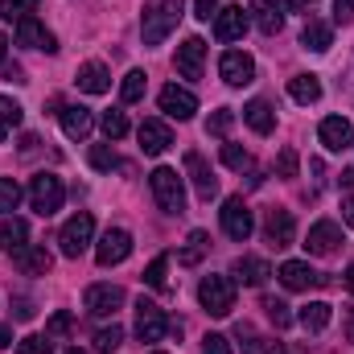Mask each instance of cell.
Listing matches in <instances>:
<instances>
[{"mask_svg":"<svg viewBox=\"0 0 354 354\" xmlns=\"http://www.w3.org/2000/svg\"><path fill=\"white\" fill-rule=\"evenodd\" d=\"M149 185H153V198H157V206L165 214H181L185 210V181H181L177 169H169V165L153 169L149 174Z\"/></svg>","mask_w":354,"mask_h":354,"instance_id":"3957f363","label":"cell"},{"mask_svg":"<svg viewBox=\"0 0 354 354\" xmlns=\"http://www.w3.org/2000/svg\"><path fill=\"white\" fill-rule=\"evenodd\" d=\"M231 276H235L239 284H252V288H260L268 276H272V268H268V260H260V256H243V260H235Z\"/></svg>","mask_w":354,"mask_h":354,"instance_id":"484cf974","label":"cell"},{"mask_svg":"<svg viewBox=\"0 0 354 354\" xmlns=\"http://www.w3.org/2000/svg\"><path fill=\"white\" fill-rule=\"evenodd\" d=\"M194 17L198 21H210V17H218V4L214 0H194Z\"/></svg>","mask_w":354,"mask_h":354,"instance_id":"c3c4849f","label":"cell"},{"mask_svg":"<svg viewBox=\"0 0 354 354\" xmlns=\"http://www.w3.org/2000/svg\"><path fill=\"white\" fill-rule=\"evenodd\" d=\"M153 354H165V351H153Z\"/></svg>","mask_w":354,"mask_h":354,"instance_id":"91938a15","label":"cell"},{"mask_svg":"<svg viewBox=\"0 0 354 354\" xmlns=\"http://www.w3.org/2000/svg\"><path fill=\"white\" fill-rule=\"evenodd\" d=\"M91 239H95V218H91L87 210H79L75 218H66V227H62V235H58V248H62L66 260H79L91 248Z\"/></svg>","mask_w":354,"mask_h":354,"instance_id":"5b68a950","label":"cell"},{"mask_svg":"<svg viewBox=\"0 0 354 354\" xmlns=\"http://www.w3.org/2000/svg\"><path fill=\"white\" fill-rule=\"evenodd\" d=\"M165 272H169V260L157 256L153 264L145 268V284H149V288H165Z\"/></svg>","mask_w":354,"mask_h":354,"instance_id":"60d3db41","label":"cell"},{"mask_svg":"<svg viewBox=\"0 0 354 354\" xmlns=\"http://www.w3.org/2000/svg\"><path fill=\"white\" fill-rule=\"evenodd\" d=\"M248 12L239 8V4H227V8H218V17H214V37L218 41H239L243 33H248Z\"/></svg>","mask_w":354,"mask_h":354,"instance_id":"2e32d148","label":"cell"},{"mask_svg":"<svg viewBox=\"0 0 354 354\" xmlns=\"http://www.w3.org/2000/svg\"><path fill=\"white\" fill-rule=\"evenodd\" d=\"M145 87H149L145 71H128L124 83H120V99H124V103H140V99H145Z\"/></svg>","mask_w":354,"mask_h":354,"instance_id":"4dcf8cb0","label":"cell"},{"mask_svg":"<svg viewBox=\"0 0 354 354\" xmlns=\"http://www.w3.org/2000/svg\"><path fill=\"white\" fill-rule=\"evenodd\" d=\"M17 354H54V346H50V338L29 334V338H21V342H17Z\"/></svg>","mask_w":354,"mask_h":354,"instance_id":"7bdbcfd3","label":"cell"},{"mask_svg":"<svg viewBox=\"0 0 354 354\" xmlns=\"http://www.w3.org/2000/svg\"><path fill=\"white\" fill-rule=\"evenodd\" d=\"M235 334H239V338H248L243 346H248L252 354H288L280 342H272V338H256V330H252V326H239Z\"/></svg>","mask_w":354,"mask_h":354,"instance_id":"1f68e13d","label":"cell"},{"mask_svg":"<svg viewBox=\"0 0 354 354\" xmlns=\"http://www.w3.org/2000/svg\"><path fill=\"white\" fill-rule=\"evenodd\" d=\"M165 334H169V317H165V309L140 297V301H136V338H140V342H161Z\"/></svg>","mask_w":354,"mask_h":354,"instance_id":"ba28073f","label":"cell"},{"mask_svg":"<svg viewBox=\"0 0 354 354\" xmlns=\"http://www.w3.org/2000/svg\"><path fill=\"white\" fill-rule=\"evenodd\" d=\"M218 75H223L227 87H248V83L256 79V58L243 54V50H227V54L218 58Z\"/></svg>","mask_w":354,"mask_h":354,"instance_id":"9c48e42d","label":"cell"},{"mask_svg":"<svg viewBox=\"0 0 354 354\" xmlns=\"http://www.w3.org/2000/svg\"><path fill=\"white\" fill-rule=\"evenodd\" d=\"M317 136H322V145H326L330 153H346V149H354V124L342 120V115H326L322 128H317Z\"/></svg>","mask_w":354,"mask_h":354,"instance_id":"5bb4252c","label":"cell"},{"mask_svg":"<svg viewBox=\"0 0 354 354\" xmlns=\"http://www.w3.org/2000/svg\"><path fill=\"white\" fill-rule=\"evenodd\" d=\"M342 280H346V288H351V292H354V264L346 268V276H342Z\"/></svg>","mask_w":354,"mask_h":354,"instance_id":"9f6ffc18","label":"cell"},{"mask_svg":"<svg viewBox=\"0 0 354 354\" xmlns=\"http://www.w3.org/2000/svg\"><path fill=\"white\" fill-rule=\"evenodd\" d=\"M223 165L243 174V169L252 165V153H248V149H239V145H223Z\"/></svg>","mask_w":354,"mask_h":354,"instance_id":"f35d334b","label":"cell"},{"mask_svg":"<svg viewBox=\"0 0 354 354\" xmlns=\"http://www.w3.org/2000/svg\"><path fill=\"white\" fill-rule=\"evenodd\" d=\"M75 83H79V91H87V95H103V91L111 87V71L103 62H83L79 75H75Z\"/></svg>","mask_w":354,"mask_h":354,"instance_id":"d4e9b609","label":"cell"},{"mask_svg":"<svg viewBox=\"0 0 354 354\" xmlns=\"http://www.w3.org/2000/svg\"><path fill=\"white\" fill-rule=\"evenodd\" d=\"M124 305V288L120 284H91L87 297H83V309L91 317H115Z\"/></svg>","mask_w":354,"mask_h":354,"instance_id":"30bf717a","label":"cell"},{"mask_svg":"<svg viewBox=\"0 0 354 354\" xmlns=\"http://www.w3.org/2000/svg\"><path fill=\"white\" fill-rule=\"evenodd\" d=\"M284 4H288V8H292V12H305V8H313V4H317V0H284Z\"/></svg>","mask_w":354,"mask_h":354,"instance_id":"f5cc1de1","label":"cell"},{"mask_svg":"<svg viewBox=\"0 0 354 354\" xmlns=\"http://www.w3.org/2000/svg\"><path fill=\"white\" fill-rule=\"evenodd\" d=\"M58 115H62V132L71 140H87L91 128H95V115H91V107H83V103H66Z\"/></svg>","mask_w":354,"mask_h":354,"instance_id":"ffe728a7","label":"cell"},{"mask_svg":"<svg viewBox=\"0 0 354 354\" xmlns=\"http://www.w3.org/2000/svg\"><path fill=\"white\" fill-rule=\"evenodd\" d=\"M128 256H132V235H128L124 227H107L103 239L95 243V260H99V268H115V264H124Z\"/></svg>","mask_w":354,"mask_h":354,"instance_id":"52a82bcc","label":"cell"},{"mask_svg":"<svg viewBox=\"0 0 354 354\" xmlns=\"http://www.w3.org/2000/svg\"><path fill=\"white\" fill-rule=\"evenodd\" d=\"M334 17L346 25V21H354V0H334Z\"/></svg>","mask_w":354,"mask_h":354,"instance_id":"f907efd6","label":"cell"},{"mask_svg":"<svg viewBox=\"0 0 354 354\" xmlns=\"http://www.w3.org/2000/svg\"><path fill=\"white\" fill-rule=\"evenodd\" d=\"M198 301H202V309L210 313V317H227L231 309H235V280L231 276H202V284H198Z\"/></svg>","mask_w":354,"mask_h":354,"instance_id":"7a4b0ae2","label":"cell"},{"mask_svg":"<svg viewBox=\"0 0 354 354\" xmlns=\"http://www.w3.org/2000/svg\"><path fill=\"white\" fill-rule=\"evenodd\" d=\"M17 202H21V185L12 177H0V214L17 210Z\"/></svg>","mask_w":354,"mask_h":354,"instance_id":"ab89813d","label":"cell"},{"mask_svg":"<svg viewBox=\"0 0 354 354\" xmlns=\"http://www.w3.org/2000/svg\"><path fill=\"white\" fill-rule=\"evenodd\" d=\"M62 202H66V185H62V177L37 174L33 181H29V206H33L41 218L58 214V210H62Z\"/></svg>","mask_w":354,"mask_h":354,"instance_id":"277c9868","label":"cell"},{"mask_svg":"<svg viewBox=\"0 0 354 354\" xmlns=\"http://www.w3.org/2000/svg\"><path fill=\"white\" fill-rule=\"evenodd\" d=\"M264 235H268V243H272V248H288V243H292V235H297L292 214H288V210H268Z\"/></svg>","mask_w":354,"mask_h":354,"instance_id":"7402d4cb","label":"cell"},{"mask_svg":"<svg viewBox=\"0 0 354 354\" xmlns=\"http://www.w3.org/2000/svg\"><path fill=\"white\" fill-rule=\"evenodd\" d=\"M185 174H189L194 194H198L202 202L218 198V177L210 174V165H206V157H202V153H185Z\"/></svg>","mask_w":354,"mask_h":354,"instance_id":"9a60e30c","label":"cell"},{"mask_svg":"<svg viewBox=\"0 0 354 354\" xmlns=\"http://www.w3.org/2000/svg\"><path fill=\"white\" fill-rule=\"evenodd\" d=\"M181 21V0H149L140 17V37L145 46H161Z\"/></svg>","mask_w":354,"mask_h":354,"instance_id":"6da1fadb","label":"cell"},{"mask_svg":"<svg viewBox=\"0 0 354 354\" xmlns=\"http://www.w3.org/2000/svg\"><path fill=\"white\" fill-rule=\"evenodd\" d=\"M264 313H268V322H272L276 330H288V326H292L288 305H284V301H276V297H264Z\"/></svg>","mask_w":354,"mask_h":354,"instance_id":"74e56055","label":"cell"},{"mask_svg":"<svg viewBox=\"0 0 354 354\" xmlns=\"http://www.w3.org/2000/svg\"><path fill=\"white\" fill-rule=\"evenodd\" d=\"M17 264L25 268V272H33V276H46L54 260H50L46 248H25V252H17Z\"/></svg>","mask_w":354,"mask_h":354,"instance_id":"f546056e","label":"cell"},{"mask_svg":"<svg viewBox=\"0 0 354 354\" xmlns=\"http://www.w3.org/2000/svg\"><path fill=\"white\" fill-rule=\"evenodd\" d=\"M202 62H206V41H202V37H185L174 54L177 75H181V79H202Z\"/></svg>","mask_w":354,"mask_h":354,"instance_id":"4fadbf2b","label":"cell"},{"mask_svg":"<svg viewBox=\"0 0 354 354\" xmlns=\"http://www.w3.org/2000/svg\"><path fill=\"white\" fill-rule=\"evenodd\" d=\"M4 54H8V37L0 33V66H4Z\"/></svg>","mask_w":354,"mask_h":354,"instance_id":"11a10c76","label":"cell"},{"mask_svg":"<svg viewBox=\"0 0 354 354\" xmlns=\"http://www.w3.org/2000/svg\"><path fill=\"white\" fill-rule=\"evenodd\" d=\"M25 239H29V223L25 218H0V248L4 252H12V256L25 252L29 248Z\"/></svg>","mask_w":354,"mask_h":354,"instance_id":"4316f807","label":"cell"},{"mask_svg":"<svg viewBox=\"0 0 354 354\" xmlns=\"http://www.w3.org/2000/svg\"><path fill=\"white\" fill-rule=\"evenodd\" d=\"M21 115H25V111H21V103H12V99H4V95H0V140H4V136H12V128L21 124Z\"/></svg>","mask_w":354,"mask_h":354,"instance_id":"d590c367","label":"cell"},{"mask_svg":"<svg viewBox=\"0 0 354 354\" xmlns=\"http://www.w3.org/2000/svg\"><path fill=\"white\" fill-rule=\"evenodd\" d=\"M342 185H346V189L354 185V169H346V174H342Z\"/></svg>","mask_w":354,"mask_h":354,"instance_id":"6f0895ef","label":"cell"},{"mask_svg":"<svg viewBox=\"0 0 354 354\" xmlns=\"http://www.w3.org/2000/svg\"><path fill=\"white\" fill-rule=\"evenodd\" d=\"M91 165H95L99 174H107V169H115L120 161H115V153H111V149H103V145H99V149H91Z\"/></svg>","mask_w":354,"mask_h":354,"instance_id":"f6af8a7d","label":"cell"},{"mask_svg":"<svg viewBox=\"0 0 354 354\" xmlns=\"http://www.w3.org/2000/svg\"><path fill=\"white\" fill-rule=\"evenodd\" d=\"M17 41H21V46H29V50H46V54H54V50H58V37H54L41 21H33V17L17 21Z\"/></svg>","mask_w":354,"mask_h":354,"instance_id":"ac0fdd59","label":"cell"},{"mask_svg":"<svg viewBox=\"0 0 354 354\" xmlns=\"http://www.w3.org/2000/svg\"><path fill=\"white\" fill-rule=\"evenodd\" d=\"M120 342H124V330L111 322V326H103V330L95 334V354H115L120 351Z\"/></svg>","mask_w":354,"mask_h":354,"instance_id":"d6a6232c","label":"cell"},{"mask_svg":"<svg viewBox=\"0 0 354 354\" xmlns=\"http://www.w3.org/2000/svg\"><path fill=\"white\" fill-rule=\"evenodd\" d=\"M99 128L107 132V140H120V136H128V115L111 107V111H103V115H99Z\"/></svg>","mask_w":354,"mask_h":354,"instance_id":"836d02e7","label":"cell"},{"mask_svg":"<svg viewBox=\"0 0 354 354\" xmlns=\"http://www.w3.org/2000/svg\"><path fill=\"white\" fill-rule=\"evenodd\" d=\"M276 169H280V177H297V153H292V149H284V153H280V161H276Z\"/></svg>","mask_w":354,"mask_h":354,"instance_id":"7dc6e473","label":"cell"},{"mask_svg":"<svg viewBox=\"0 0 354 354\" xmlns=\"http://www.w3.org/2000/svg\"><path fill=\"white\" fill-rule=\"evenodd\" d=\"M338 243H342V227H338L334 218H322V223H313V227H309L305 252H309V256H334V252H338Z\"/></svg>","mask_w":354,"mask_h":354,"instance_id":"7c38bea8","label":"cell"},{"mask_svg":"<svg viewBox=\"0 0 354 354\" xmlns=\"http://www.w3.org/2000/svg\"><path fill=\"white\" fill-rule=\"evenodd\" d=\"M288 95H292L301 107H309V103L322 99V79H317V75H297V79H288Z\"/></svg>","mask_w":354,"mask_h":354,"instance_id":"f1b7e54d","label":"cell"},{"mask_svg":"<svg viewBox=\"0 0 354 354\" xmlns=\"http://www.w3.org/2000/svg\"><path fill=\"white\" fill-rule=\"evenodd\" d=\"M71 326H75V317H71V313H54V317H50V326H46V338H66V334H71Z\"/></svg>","mask_w":354,"mask_h":354,"instance_id":"ee69618b","label":"cell"},{"mask_svg":"<svg viewBox=\"0 0 354 354\" xmlns=\"http://www.w3.org/2000/svg\"><path fill=\"white\" fill-rule=\"evenodd\" d=\"M66 354H83V351H79V346H71V351H66Z\"/></svg>","mask_w":354,"mask_h":354,"instance_id":"680465c9","label":"cell"},{"mask_svg":"<svg viewBox=\"0 0 354 354\" xmlns=\"http://www.w3.org/2000/svg\"><path fill=\"white\" fill-rule=\"evenodd\" d=\"M280 284H284L288 292H309V288H322L326 276L313 272L305 260H284V264H280Z\"/></svg>","mask_w":354,"mask_h":354,"instance_id":"8fae6325","label":"cell"},{"mask_svg":"<svg viewBox=\"0 0 354 354\" xmlns=\"http://www.w3.org/2000/svg\"><path fill=\"white\" fill-rule=\"evenodd\" d=\"M248 12L256 17L260 33H268V37H276V33H280V25H284V0H252V8H248Z\"/></svg>","mask_w":354,"mask_h":354,"instance_id":"44dd1931","label":"cell"},{"mask_svg":"<svg viewBox=\"0 0 354 354\" xmlns=\"http://www.w3.org/2000/svg\"><path fill=\"white\" fill-rule=\"evenodd\" d=\"M136 136H140V149H145L149 157H161V153L174 145V132H169L165 120H145V124L136 128Z\"/></svg>","mask_w":354,"mask_h":354,"instance_id":"d6986e66","label":"cell"},{"mask_svg":"<svg viewBox=\"0 0 354 354\" xmlns=\"http://www.w3.org/2000/svg\"><path fill=\"white\" fill-rule=\"evenodd\" d=\"M37 4L41 0H0V17L4 21H25V17L37 12Z\"/></svg>","mask_w":354,"mask_h":354,"instance_id":"e575fe53","label":"cell"},{"mask_svg":"<svg viewBox=\"0 0 354 354\" xmlns=\"http://www.w3.org/2000/svg\"><path fill=\"white\" fill-rule=\"evenodd\" d=\"M4 346H12V330H8V326H0V351H4Z\"/></svg>","mask_w":354,"mask_h":354,"instance_id":"db71d44e","label":"cell"},{"mask_svg":"<svg viewBox=\"0 0 354 354\" xmlns=\"http://www.w3.org/2000/svg\"><path fill=\"white\" fill-rule=\"evenodd\" d=\"M243 120H248V128L260 132V136H268V132L276 128V111H272L268 99H252V103L243 107Z\"/></svg>","mask_w":354,"mask_h":354,"instance_id":"83f0119b","label":"cell"},{"mask_svg":"<svg viewBox=\"0 0 354 354\" xmlns=\"http://www.w3.org/2000/svg\"><path fill=\"white\" fill-rule=\"evenodd\" d=\"M12 317H17V322H29V317H33V301L17 297V301H12Z\"/></svg>","mask_w":354,"mask_h":354,"instance_id":"681fc988","label":"cell"},{"mask_svg":"<svg viewBox=\"0 0 354 354\" xmlns=\"http://www.w3.org/2000/svg\"><path fill=\"white\" fill-rule=\"evenodd\" d=\"M231 124H235V115H231L227 107H218V111L206 120V132H210V136H227V132H231Z\"/></svg>","mask_w":354,"mask_h":354,"instance_id":"b9f144b4","label":"cell"},{"mask_svg":"<svg viewBox=\"0 0 354 354\" xmlns=\"http://www.w3.org/2000/svg\"><path fill=\"white\" fill-rule=\"evenodd\" d=\"M301 46H305L309 54H326V50L334 46V29H330L326 21H317V17H309L305 29H301Z\"/></svg>","mask_w":354,"mask_h":354,"instance_id":"603a6c76","label":"cell"},{"mask_svg":"<svg viewBox=\"0 0 354 354\" xmlns=\"http://www.w3.org/2000/svg\"><path fill=\"white\" fill-rule=\"evenodd\" d=\"M161 111L169 115V120H189L194 111H198V99H194V91H185V87H177V83H169V87L161 91Z\"/></svg>","mask_w":354,"mask_h":354,"instance_id":"e0dca14e","label":"cell"},{"mask_svg":"<svg viewBox=\"0 0 354 354\" xmlns=\"http://www.w3.org/2000/svg\"><path fill=\"white\" fill-rule=\"evenodd\" d=\"M202 354H231V338L227 334H206L202 338Z\"/></svg>","mask_w":354,"mask_h":354,"instance_id":"bcb514c9","label":"cell"},{"mask_svg":"<svg viewBox=\"0 0 354 354\" xmlns=\"http://www.w3.org/2000/svg\"><path fill=\"white\" fill-rule=\"evenodd\" d=\"M342 223L354 227V194H351V198H342Z\"/></svg>","mask_w":354,"mask_h":354,"instance_id":"816d5d0a","label":"cell"},{"mask_svg":"<svg viewBox=\"0 0 354 354\" xmlns=\"http://www.w3.org/2000/svg\"><path fill=\"white\" fill-rule=\"evenodd\" d=\"M330 317H334V305H326V301H309V305L297 309V322H301L305 334H322L330 326Z\"/></svg>","mask_w":354,"mask_h":354,"instance_id":"cb8c5ba5","label":"cell"},{"mask_svg":"<svg viewBox=\"0 0 354 354\" xmlns=\"http://www.w3.org/2000/svg\"><path fill=\"white\" fill-rule=\"evenodd\" d=\"M206 248H210V235H206V231H194V235H189V248H185L177 260H181L185 268H194L198 260H202V252H206Z\"/></svg>","mask_w":354,"mask_h":354,"instance_id":"8d00e7d4","label":"cell"},{"mask_svg":"<svg viewBox=\"0 0 354 354\" xmlns=\"http://www.w3.org/2000/svg\"><path fill=\"white\" fill-rule=\"evenodd\" d=\"M218 223H223L227 239H235V243H248V239H252V231H256L252 206H248L243 198H227V202H223V210H218Z\"/></svg>","mask_w":354,"mask_h":354,"instance_id":"8992f818","label":"cell"}]
</instances>
